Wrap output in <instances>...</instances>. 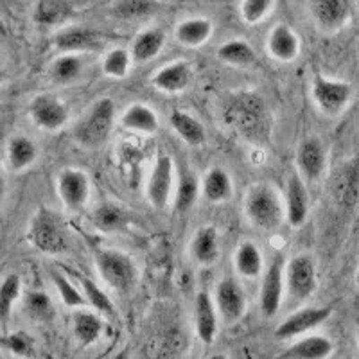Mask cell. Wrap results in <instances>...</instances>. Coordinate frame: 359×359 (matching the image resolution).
Here are the masks:
<instances>
[{
	"mask_svg": "<svg viewBox=\"0 0 359 359\" xmlns=\"http://www.w3.org/2000/svg\"><path fill=\"white\" fill-rule=\"evenodd\" d=\"M224 118L229 126L243 135V139L264 142L269 137V111L266 110L264 101L253 92H239L229 102Z\"/></svg>",
	"mask_w": 359,
	"mask_h": 359,
	"instance_id": "1",
	"label": "cell"
},
{
	"mask_svg": "<svg viewBox=\"0 0 359 359\" xmlns=\"http://www.w3.org/2000/svg\"><path fill=\"white\" fill-rule=\"evenodd\" d=\"M245 216L252 226L262 232H275L286 221L284 201L277 189L269 184H255L245 198Z\"/></svg>",
	"mask_w": 359,
	"mask_h": 359,
	"instance_id": "2",
	"label": "cell"
},
{
	"mask_svg": "<svg viewBox=\"0 0 359 359\" xmlns=\"http://www.w3.org/2000/svg\"><path fill=\"white\" fill-rule=\"evenodd\" d=\"M94 262L101 280L118 294H130L139 282V269L126 252L117 248H94Z\"/></svg>",
	"mask_w": 359,
	"mask_h": 359,
	"instance_id": "3",
	"label": "cell"
},
{
	"mask_svg": "<svg viewBox=\"0 0 359 359\" xmlns=\"http://www.w3.org/2000/svg\"><path fill=\"white\" fill-rule=\"evenodd\" d=\"M27 239L45 255H62L69 250V236L62 219L45 207H41L29 221Z\"/></svg>",
	"mask_w": 359,
	"mask_h": 359,
	"instance_id": "4",
	"label": "cell"
},
{
	"mask_svg": "<svg viewBox=\"0 0 359 359\" xmlns=\"http://www.w3.org/2000/svg\"><path fill=\"white\" fill-rule=\"evenodd\" d=\"M115 124V102L102 97L92 104L88 114L74 128V137L81 146L97 147L107 142Z\"/></svg>",
	"mask_w": 359,
	"mask_h": 359,
	"instance_id": "5",
	"label": "cell"
},
{
	"mask_svg": "<svg viewBox=\"0 0 359 359\" xmlns=\"http://www.w3.org/2000/svg\"><path fill=\"white\" fill-rule=\"evenodd\" d=\"M314 107L327 117H338L347 110L352 99V86L341 79L325 78L316 74L311 85Z\"/></svg>",
	"mask_w": 359,
	"mask_h": 359,
	"instance_id": "6",
	"label": "cell"
},
{
	"mask_svg": "<svg viewBox=\"0 0 359 359\" xmlns=\"http://www.w3.org/2000/svg\"><path fill=\"white\" fill-rule=\"evenodd\" d=\"M316 262L309 253L294 255L284 266V286L293 302H306L316 291Z\"/></svg>",
	"mask_w": 359,
	"mask_h": 359,
	"instance_id": "7",
	"label": "cell"
},
{
	"mask_svg": "<svg viewBox=\"0 0 359 359\" xmlns=\"http://www.w3.org/2000/svg\"><path fill=\"white\" fill-rule=\"evenodd\" d=\"M284 266H286L284 257L277 255L261 275L262 280L261 290H259V307H261L262 316L268 320L277 316L282 306V298H284V293H286Z\"/></svg>",
	"mask_w": 359,
	"mask_h": 359,
	"instance_id": "8",
	"label": "cell"
},
{
	"mask_svg": "<svg viewBox=\"0 0 359 359\" xmlns=\"http://www.w3.org/2000/svg\"><path fill=\"white\" fill-rule=\"evenodd\" d=\"M56 192L62 205L69 210H81L92 194V182L83 169L65 168L56 176Z\"/></svg>",
	"mask_w": 359,
	"mask_h": 359,
	"instance_id": "9",
	"label": "cell"
},
{
	"mask_svg": "<svg viewBox=\"0 0 359 359\" xmlns=\"http://www.w3.org/2000/svg\"><path fill=\"white\" fill-rule=\"evenodd\" d=\"M29 117L43 131H60L70 121V110L65 102L53 94H38L29 102Z\"/></svg>",
	"mask_w": 359,
	"mask_h": 359,
	"instance_id": "10",
	"label": "cell"
},
{
	"mask_svg": "<svg viewBox=\"0 0 359 359\" xmlns=\"http://www.w3.org/2000/svg\"><path fill=\"white\" fill-rule=\"evenodd\" d=\"M172 187H175V163L171 156L160 153L146 184V198L149 205L158 210L168 207L172 196Z\"/></svg>",
	"mask_w": 359,
	"mask_h": 359,
	"instance_id": "11",
	"label": "cell"
},
{
	"mask_svg": "<svg viewBox=\"0 0 359 359\" xmlns=\"http://www.w3.org/2000/svg\"><path fill=\"white\" fill-rule=\"evenodd\" d=\"M214 306H216L219 318L226 323H236L246 313V294L239 280L232 277L221 278L214 290Z\"/></svg>",
	"mask_w": 359,
	"mask_h": 359,
	"instance_id": "12",
	"label": "cell"
},
{
	"mask_svg": "<svg viewBox=\"0 0 359 359\" xmlns=\"http://www.w3.org/2000/svg\"><path fill=\"white\" fill-rule=\"evenodd\" d=\"M309 13L314 25L325 34L341 31L352 17L348 0H311Z\"/></svg>",
	"mask_w": 359,
	"mask_h": 359,
	"instance_id": "13",
	"label": "cell"
},
{
	"mask_svg": "<svg viewBox=\"0 0 359 359\" xmlns=\"http://www.w3.org/2000/svg\"><path fill=\"white\" fill-rule=\"evenodd\" d=\"M331 307H302V309L293 311L290 316H286L278 323L275 329V336L278 339H293L304 336L325 323L331 318Z\"/></svg>",
	"mask_w": 359,
	"mask_h": 359,
	"instance_id": "14",
	"label": "cell"
},
{
	"mask_svg": "<svg viewBox=\"0 0 359 359\" xmlns=\"http://www.w3.org/2000/svg\"><path fill=\"white\" fill-rule=\"evenodd\" d=\"M194 76L192 65L185 60H176V62L168 63V65L160 67L151 76L153 88L162 92L165 95H178L184 94L189 88Z\"/></svg>",
	"mask_w": 359,
	"mask_h": 359,
	"instance_id": "15",
	"label": "cell"
},
{
	"mask_svg": "<svg viewBox=\"0 0 359 359\" xmlns=\"http://www.w3.org/2000/svg\"><path fill=\"white\" fill-rule=\"evenodd\" d=\"M309 192L302 176L294 172L290 176L286 185V194H284V212L286 221L293 229L304 226L309 217Z\"/></svg>",
	"mask_w": 359,
	"mask_h": 359,
	"instance_id": "16",
	"label": "cell"
},
{
	"mask_svg": "<svg viewBox=\"0 0 359 359\" xmlns=\"http://www.w3.org/2000/svg\"><path fill=\"white\" fill-rule=\"evenodd\" d=\"M221 255L219 233L214 224H203L189 243V257L200 268H212Z\"/></svg>",
	"mask_w": 359,
	"mask_h": 359,
	"instance_id": "17",
	"label": "cell"
},
{
	"mask_svg": "<svg viewBox=\"0 0 359 359\" xmlns=\"http://www.w3.org/2000/svg\"><path fill=\"white\" fill-rule=\"evenodd\" d=\"M327 153L322 140L316 137L302 140L297 149V169L304 182H318L325 172Z\"/></svg>",
	"mask_w": 359,
	"mask_h": 359,
	"instance_id": "18",
	"label": "cell"
},
{
	"mask_svg": "<svg viewBox=\"0 0 359 359\" xmlns=\"http://www.w3.org/2000/svg\"><path fill=\"white\" fill-rule=\"evenodd\" d=\"M266 50L275 62L291 63L300 54V38L287 24H277L269 31Z\"/></svg>",
	"mask_w": 359,
	"mask_h": 359,
	"instance_id": "19",
	"label": "cell"
},
{
	"mask_svg": "<svg viewBox=\"0 0 359 359\" xmlns=\"http://www.w3.org/2000/svg\"><path fill=\"white\" fill-rule=\"evenodd\" d=\"M217 314L216 306H214L212 297L207 291H200L194 300V329H196L198 339L203 345H212L217 336Z\"/></svg>",
	"mask_w": 359,
	"mask_h": 359,
	"instance_id": "20",
	"label": "cell"
},
{
	"mask_svg": "<svg viewBox=\"0 0 359 359\" xmlns=\"http://www.w3.org/2000/svg\"><path fill=\"white\" fill-rule=\"evenodd\" d=\"M53 43L60 53L79 54L99 49L102 40L95 31L86 27H67L54 36Z\"/></svg>",
	"mask_w": 359,
	"mask_h": 359,
	"instance_id": "21",
	"label": "cell"
},
{
	"mask_svg": "<svg viewBox=\"0 0 359 359\" xmlns=\"http://www.w3.org/2000/svg\"><path fill=\"white\" fill-rule=\"evenodd\" d=\"M118 124L124 130L137 135H155L160 128V121L156 111L144 102H133L124 110L118 118Z\"/></svg>",
	"mask_w": 359,
	"mask_h": 359,
	"instance_id": "22",
	"label": "cell"
},
{
	"mask_svg": "<svg viewBox=\"0 0 359 359\" xmlns=\"http://www.w3.org/2000/svg\"><path fill=\"white\" fill-rule=\"evenodd\" d=\"M72 15L74 8L69 0H38L33 9L34 24L43 29L63 27Z\"/></svg>",
	"mask_w": 359,
	"mask_h": 359,
	"instance_id": "23",
	"label": "cell"
},
{
	"mask_svg": "<svg viewBox=\"0 0 359 359\" xmlns=\"http://www.w3.org/2000/svg\"><path fill=\"white\" fill-rule=\"evenodd\" d=\"M165 47V33L160 27L142 29L131 41V60L133 63L153 62Z\"/></svg>",
	"mask_w": 359,
	"mask_h": 359,
	"instance_id": "24",
	"label": "cell"
},
{
	"mask_svg": "<svg viewBox=\"0 0 359 359\" xmlns=\"http://www.w3.org/2000/svg\"><path fill=\"white\" fill-rule=\"evenodd\" d=\"M72 334L81 347L94 345L102 334V320L90 307L72 309Z\"/></svg>",
	"mask_w": 359,
	"mask_h": 359,
	"instance_id": "25",
	"label": "cell"
},
{
	"mask_svg": "<svg viewBox=\"0 0 359 359\" xmlns=\"http://www.w3.org/2000/svg\"><path fill=\"white\" fill-rule=\"evenodd\" d=\"M334 352V345L329 338L320 334H311L291 343L280 358L284 359H325Z\"/></svg>",
	"mask_w": 359,
	"mask_h": 359,
	"instance_id": "26",
	"label": "cell"
},
{
	"mask_svg": "<svg viewBox=\"0 0 359 359\" xmlns=\"http://www.w3.org/2000/svg\"><path fill=\"white\" fill-rule=\"evenodd\" d=\"M233 268L237 277L245 280L259 278L264 271V257L262 252L253 241H243L233 252Z\"/></svg>",
	"mask_w": 359,
	"mask_h": 359,
	"instance_id": "27",
	"label": "cell"
},
{
	"mask_svg": "<svg viewBox=\"0 0 359 359\" xmlns=\"http://www.w3.org/2000/svg\"><path fill=\"white\" fill-rule=\"evenodd\" d=\"M38 160V146L25 135H13L6 147V163L13 172L29 169Z\"/></svg>",
	"mask_w": 359,
	"mask_h": 359,
	"instance_id": "28",
	"label": "cell"
},
{
	"mask_svg": "<svg viewBox=\"0 0 359 359\" xmlns=\"http://www.w3.org/2000/svg\"><path fill=\"white\" fill-rule=\"evenodd\" d=\"M214 33V25L208 18L194 17L182 20L175 29V38L182 47L187 49H198L207 43Z\"/></svg>",
	"mask_w": 359,
	"mask_h": 359,
	"instance_id": "29",
	"label": "cell"
},
{
	"mask_svg": "<svg viewBox=\"0 0 359 359\" xmlns=\"http://www.w3.org/2000/svg\"><path fill=\"white\" fill-rule=\"evenodd\" d=\"M201 196L212 205L226 203L233 196V184L230 175L221 168H212L201 180Z\"/></svg>",
	"mask_w": 359,
	"mask_h": 359,
	"instance_id": "30",
	"label": "cell"
},
{
	"mask_svg": "<svg viewBox=\"0 0 359 359\" xmlns=\"http://www.w3.org/2000/svg\"><path fill=\"white\" fill-rule=\"evenodd\" d=\"M169 124L172 131L178 135L180 139L192 147H200L207 142V130L200 123V118L187 114L184 110H175L169 115Z\"/></svg>",
	"mask_w": 359,
	"mask_h": 359,
	"instance_id": "31",
	"label": "cell"
},
{
	"mask_svg": "<svg viewBox=\"0 0 359 359\" xmlns=\"http://www.w3.org/2000/svg\"><path fill=\"white\" fill-rule=\"evenodd\" d=\"M217 60L224 65L246 69L257 63V54L246 40H229L217 47Z\"/></svg>",
	"mask_w": 359,
	"mask_h": 359,
	"instance_id": "32",
	"label": "cell"
},
{
	"mask_svg": "<svg viewBox=\"0 0 359 359\" xmlns=\"http://www.w3.org/2000/svg\"><path fill=\"white\" fill-rule=\"evenodd\" d=\"M83 72V60L79 54L62 53L50 62L49 76L57 85H67L72 83L81 76Z\"/></svg>",
	"mask_w": 359,
	"mask_h": 359,
	"instance_id": "33",
	"label": "cell"
},
{
	"mask_svg": "<svg viewBox=\"0 0 359 359\" xmlns=\"http://www.w3.org/2000/svg\"><path fill=\"white\" fill-rule=\"evenodd\" d=\"M201 194V185L198 178L192 172H182L180 182L176 185L175 192V210L178 214L189 212L194 203L198 201V196Z\"/></svg>",
	"mask_w": 359,
	"mask_h": 359,
	"instance_id": "34",
	"label": "cell"
},
{
	"mask_svg": "<svg viewBox=\"0 0 359 359\" xmlns=\"http://www.w3.org/2000/svg\"><path fill=\"white\" fill-rule=\"evenodd\" d=\"M22 298V278L17 273L6 275L0 282V322L6 323L11 318L13 307Z\"/></svg>",
	"mask_w": 359,
	"mask_h": 359,
	"instance_id": "35",
	"label": "cell"
},
{
	"mask_svg": "<svg viewBox=\"0 0 359 359\" xmlns=\"http://www.w3.org/2000/svg\"><path fill=\"white\" fill-rule=\"evenodd\" d=\"M24 311L29 318L38 323H47L54 318L53 300L43 291H29V293H25Z\"/></svg>",
	"mask_w": 359,
	"mask_h": 359,
	"instance_id": "36",
	"label": "cell"
},
{
	"mask_svg": "<svg viewBox=\"0 0 359 359\" xmlns=\"http://www.w3.org/2000/svg\"><path fill=\"white\" fill-rule=\"evenodd\" d=\"M50 280H53L54 287H56V293L62 298L63 306L69 307V309H79V307H88L86 304V298L83 294L81 290L74 286L72 282L57 269H50L49 271Z\"/></svg>",
	"mask_w": 359,
	"mask_h": 359,
	"instance_id": "37",
	"label": "cell"
},
{
	"mask_svg": "<svg viewBox=\"0 0 359 359\" xmlns=\"http://www.w3.org/2000/svg\"><path fill=\"white\" fill-rule=\"evenodd\" d=\"M131 54L128 49L115 47L102 57V74L110 79H124L131 69Z\"/></svg>",
	"mask_w": 359,
	"mask_h": 359,
	"instance_id": "38",
	"label": "cell"
},
{
	"mask_svg": "<svg viewBox=\"0 0 359 359\" xmlns=\"http://www.w3.org/2000/svg\"><path fill=\"white\" fill-rule=\"evenodd\" d=\"M79 284H81V291L85 294L86 304H88L90 309H94L99 314H107V316L114 314V302H111V298L107 294V291H102L88 277L79 278Z\"/></svg>",
	"mask_w": 359,
	"mask_h": 359,
	"instance_id": "39",
	"label": "cell"
},
{
	"mask_svg": "<svg viewBox=\"0 0 359 359\" xmlns=\"http://www.w3.org/2000/svg\"><path fill=\"white\" fill-rule=\"evenodd\" d=\"M126 214L121 207L114 203H102L94 210V224L104 232H114L124 226Z\"/></svg>",
	"mask_w": 359,
	"mask_h": 359,
	"instance_id": "40",
	"label": "cell"
},
{
	"mask_svg": "<svg viewBox=\"0 0 359 359\" xmlns=\"http://www.w3.org/2000/svg\"><path fill=\"white\" fill-rule=\"evenodd\" d=\"M277 0H243L239 6V15L248 25H257L273 11Z\"/></svg>",
	"mask_w": 359,
	"mask_h": 359,
	"instance_id": "41",
	"label": "cell"
},
{
	"mask_svg": "<svg viewBox=\"0 0 359 359\" xmlns=\"http://www.w3.org/2000/svg\"><path fill=\"white\" fill-rule=\"evenodd\" d=\"M359 172L355 168H343L341 172L336 178V194L341 198L345 203L355 200L358 196Z\"/></svg>",
	"mask_w": 359,
	"mask_h": 359,
	"instance_id": "42",
	"label": "cell"
},
{
	"mask_svg": "<svg viewBox=\"0 0 359 359\" xmlns=\"http://www.w3.org/2000/svg\"><path fill=\"white\" fill-rule=\"evenodd\" d=\"M6 347L13 352L18 358H27V355H33L34 352V341L33 338L24 331L11 332L9 336H6L4 339Z\"/></svg>",
	"mask_w": 359,
	"mask_h": 359,
	"instance_id": "43",
	"label": "cell"
},
{
	"mask_svg": "<svg viewBox=\"0 0 359 359\" xmlns=\"http://www.w3.org/2000/svg\"><path fill=\"white\" fill-rule=\"evenodd\" d=\"M147 9V4L144 0H123L121 4L117 6V13L118 15H137V13H142Z\"/></svg>",
	"mask_w": 359,
	"mask_h": 359,
	"instance_id": "44",
	"label": "cell"
},
{
	"mask_svg": "<svg viewBox=\"0 0 359 359\" xmlns=\"http://www.w3.org/2000/svg\"><path fill=\"white\" fill-rule=\"evenodd\" d=\"M2 196H4V182H2V176H0V201H2Z\"/></svg>",
	"mask_w": 359,
	"mask_h": 359,
	"instance_id": "45",
	"label": "cell"
},
{
	"mask_svg": "<svg viewBox=\"0 0 359 359\" xmlns=\"http://www.w3.org/2000/svg\"><path fill=\"white\" fill-rule=\"evenodd\" d=\"M355 282H358V286H359V268H358V271H355Z\"/></svg>",
	"mask_w": 359,
	"mask_h": 359,
	"instance_id": "46",
	"label": "cell"
},
{
	"mask_svg": "<svg viewBox=\"0 0 359 359\" xmlns=\"http://www.w3.org/2000/svg\"><path fill=\"white\" fill-rule=\"evenodd\" d=\"M358 345H359V331H358Z\"/></svg>",
	"mask_w": 359,
	"mask_h": 359,
	"instance_id": "47",
	"label": "cell"
}]
</instances>
